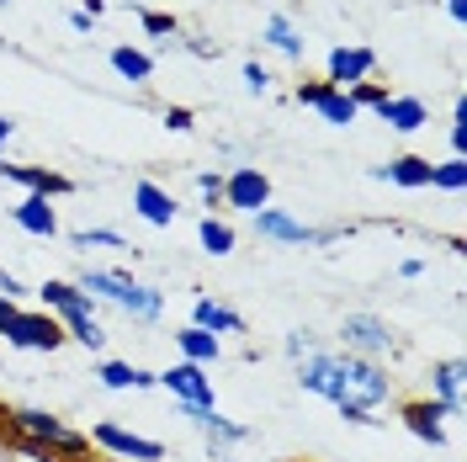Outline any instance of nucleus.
<instances>
[{
    "label": "nucleus",
    "instance_id": "nucleus-1",
    "mask_svg": "<svg viewBox=\"0 0 467 462\" xmlns=\"http://www.w3.org/2000/svg\"><path fill=\"white\" fill-rule=\"evenodd\" d=\"M297 383H303V394L329 399L350 425H378L372 409L393 399L388 367L382 362H367V356H350V351H308L297 362Z\"/></svg>",
    "mask_w": 467,
    "mask_h": 462
},
{
    "label": "nucleus",
    "instance_id": "nucleus-2",
    "mask_svg": "<svg viewBox=\"0 0 467 462\" xmlns=\"http://www.w3.org/2000/svg\"><path fill=\"white\" fill-rule=\"evenodd\" d=\"M5 431L16 436V446L27 452V457H86L90 452V436L75 431L69 420H58V415H48V409H11L5 415Z\"/></svg>",
    "mask_w": 467,
    "mask_h": 462
},
{
    "label": "nucleus",
    "instance_id": "nucleus-3",
    "mask_svg": "<svg viewBox=\"0 0 467 462\" xmlns=\"http://www.w3.org/2000/svg\"><path fill=\"white\" fill-rule=\"evenodd\" d=\"M80 292H90V298H107V303H117L128 319H139V324H154V319L165 314V298L154 288H144V282H133L128 271H80V282H75Z\"/></svg>",
    "mask_w": 467,
    "mask_h": 462
},
{
    "label": "nucleus",
    "instance_id": "nucleus-4",
    "mask_svg": "<svg viewBox=\"0 0 467 462\" xmlns=\"http://www.w3.org/2000/svg\"><path fill=\"white\" fill-rule=\"evenodd\" d=\"M0 335H5V346H16V351H48V356H54V351L69 341V335H64V324H58L48 309H43V314L16 309V314L0 324Z\"/></svg>",
    "mask_w": 467,
    "mask_h": 462
},
{
    "label": "nucleus",
    "instance_id": "nucleus-5",
    "mask_svg": "<svg viewBox=\"0 0 467 462\" xmlns=\"http://www.w3.org/2000/svg\"><path fill=\"white\" fill-rule=\"evenodd\" d=\"M340 341H346L350 356H367V362H382L388 351H399V330L378 314H346L340 324Z\"/></svg>",
    "mask_w": 467,
    "mask_h": 462
},
{
    "label": "nucleus",
    "instance_id": "nucleus-6",
    "mask_svg": "<svg viewBox=\"0 0 467 462\" xmlns=\"http://www.w3.org/2000/svg\"><path fill=\"white\" fill-rule=\"evenodd\" d=\"M223 207H234V213H261V207H271V175L261 165H234L223 175Z\"/></svg>",
    "mask_w": 467,
    "mask_h": 462
},
{
    "label": "nucleus",
    "instance_id": "nucleus-7",
    "mask_svg": "<svg viewBox=\"0 0 467 462\" xmlns=\"http://www.w3.org/2000/svg\"><path fill=\"white\" fill-rule=\"evenodd\" d=\"M372 69H378V54L367 43H335L329 58H324V80L335 90H350L356 80H372Z\"/></svg>",
    "mask_w": 467,
    "mask_h": 462
},
{
    "label": "nucleus",
    "instance_id": "nucleus-8",
    "mask_svg": "<svg viewBox=\"0 0 467 462\" xmlns=\"http://www.w3.org/2000/svg\"><path fill=\"white\" fill-rule=\"evenodd\" d=\"M160 388L171 394L175 404H218L213 377H207V367H197V362H175V367H165V373H160Z\"/></svg>",
    "mask_w": 467,
    "mask_h": 462
},
{
    "label": "nucleus",
    "instance_id": "nucleus-9",
    "mask_svg": "<svg viewBox=\"0 0 467 462\" xmlns=\"http://www.w3.org/2000/svg\"><path fill=\"white\" fill-rule=\"evenodd\" d=\"M37 298H43V309L69 330V324H80V319H96V298L90 292H80L75 282H58V277H48L43 288H37Z\"/></svg>",
    "mask_w": 467,
    "mask_h": 462
},
{
    "label": "nucleus",
    "instance_id": "nucleus-10",
    "mask_svg": "<svg viewBox=\"0 0 467 462\" xmlns=\"http://www.w3.org/2000/svg\"><path fill=\"white\" fill-rule=\"evenodd\" d=\"M90 441H96L101 452H112V457H122V462H160V457H165V446H160V441H149V436L122 431V425H112V420H101V425L90 431Z\"/></svg>",
    "mask_w": 467,
    "mask_h": 462
},
{
    "label": "nucleus",
    "instance_id": "nucleus-11",
    "mask_svg": "<svg viewBox=\"0 0 467 462\" xmlns=\"http://www.w3.org/2000/svg\"><path fill=\"white\" fill-rule=\"evenodd\" d=\"M0 181H16V186H27L32 197H48V203L75 192V181L48 171V165H11V160H0Z\"/></svg>",
    "mask_w": 467,
    "mask_h": 462
},
{
    "label": "nucleus",
    "instance_id": "nucleus-12",
    "mask_svg": "<svg viewBox=\"0 0 467 462\" xmlns=\"http://www.w3.org/2000/svg\"><path fill=\"white\" fill-rule=\"evenodd\" d=\"M399 420L409 425V436H420L425 446H446V409L436 404V399H409V404H399Z\"/></svg>",
    "mask_w": 467,
    "mask_h": 462
},
{
    "label": "nucleus",
    "instance_id": "nucleus-13",
    "mask_svg": "<svg viewBox=\"0 0 467 462\" xmlns=\"http://www.w3.org/2000/svg\"><path fill=\"white\" fill-rule=\"evenodd\" d=\"M133 213H139L144 224H154V229H171L181 207H175V197L160 186V181H149L144 175V181H133Z\"/></svg>",
    "mask_w": 467,
    "mask_h": 462
},
{
    "label": "nucleus",
    "instance_id": "nucleus-14",
    "mask_svg": "<svg viewBox=\"0 0 467 462\" xmlns=\"http://www.w3.org/2000/svg\"><path fill=\"white\" fill-rule=\"evenodd\" d=\"M250 218H255V234H261V239H276V245H314V229L297 224L282 207H261V213H250Z\"/></svg>",
    "mask_w": 467,
    "mask_h": 462
},
{
    "label": "nucleus",
    "instance_id": "nucleus-15",
    "mask_svg": "<svg viewBox=\"0 0 467 462\" xmlns=\"http://www.w3.org/2000/svg\"><path fill=\"white\" fill-rule=\"evenodd\" d=\"M11 224H16V229L22 234H32V239H54L58 234V213H54V203H48V197H22V203L11 207Z\"/></svg>",
    "mask_w": 467,
    "mask_h": 462
},
{
    "label": "nucleus",
    "instance_id": "nucleus-16",
    "mask_svg": "<svg viewBox=\"0 0 467 462\" xmlns=\"http://www.w3.org/2000/svg\"><path fill=\"white\" fill-rule=\"evenodd\" d=\"M462 356H446L436 362V373H431V388H436V404L446 409V420H457L462 415Z\"/></svg>",
    "mask_w": 467,
    "mask_h": 462
},
{
    "label": "nucleus",
    "instance_id": "nucleus-17",
    "mask_svg": "<svg viewBox=\"0 0 467 462\" xmlns=\"http://www.w3.org/2000/svg\"><path fill=\"white\" fill-rule=\"evenodd\" d=\"M175 351H181V362H197V367H218V362H223V341L207 335V330H197V324L175 330Z\"/></svg>",
    "mask_w": 467,
    "mask_h": 462
},
{
    "label": "nucleus",
    "instance_id": "nucleus-18",
    "mask_svg": "<svg viewBox=\"0 0 467 462\" xmlns=\"http://www.w3.org/2000/svg\"><path fill=\"white\" fill-rule=\"evenodd\" d=\"M378 117L393 128V133H420V128L431 122V112H425L420 96H388V101L378 107Z\"/></svg>",
    "mask_w": 467,
    "mask_h": 462
},
{
    "label": "nucleus",
    "instance_id": "nucleus-19",
    "mask_svg": "<svg viewBox=\"0 0 467 462\" xmlns=\"http://www.w3.org/2000/svg\"><path fill=\"white\" fill-rule=\"evenodd\" d=\"M96 377H101V388H112V394H128V388H160V373H149V367H139V362H101Z\"/></svg>",
    "mask_w": 467,
    "mask_h": 462
},
{
    "label": "nucleus",
    "instance_id": "nucleus-20",
    "mask_svg": "<svg viewBox=\"0 0 467 462\" xmlns=\"http://www.w3.org/2000/svg\"><path fill=\"white\" fill-rule=\"evenodd\" d=\"M431 160H420V154H399V160H388V165H378V181H393V186H409V192H420V186H431Z\"/></svg>",
    "mask_w": 467,
    "mask_h": 462
},
{
    "label": "nucleus",
    "instance_id": "nucleus-21",
    "mask_svg": "<svg viewBox=\"0 0 467 462\" xmlns=\"http://www.w3.org/2000/svg\"><path fill=\"white\" fill-rule=\"evenodd\" d=\"M192 324L197 330H207V335H244V319L234 314V309H223L218 298H197V309H192Z\"/></svg>",
    "mask_w": 467,
    "mask_h": 462
},
{
    "label": "nucleus",
    "instance_id": "nucleus-22",
    "mask_svg": "<svg viewBox=\"0 0 467 462\" xmlns=\"http://www.w3.org/2000/svg\"><path fill=\"white\" fill-rule=\"evenodd\" d=\"M261 43H271L276 54H287V58H303V48H308V37H303V32L292 27V16H287V11H271V16H265Z\"/></svg>",
    "mask_w": 467,
    "mask_h": 462
},
{
    "label": "nucleus",
    "instance_id": "nucleus-23",
    "mask_svg": "<svg viewBox=\"0 0 467 462\" xmlns=\"http://www.w3.org/2000/svg\"><path fill=\"white\" fill-rule=\"evenodd\" d=\"M112 69L128 86H149V80H154V58H149L144 48H133V43H117L112 48Z\"/></svg>",
    "mask_w": 467,
    "mask_h": 462
},
{
    "label": "nucleus",
    "instance_id": "nucleus-24",
    "mask_svg": "<svg viewBox=\"0 0 467 462\" xmlns=\"http://www.w3.org/2000/svg\"><path fill=\"white\" fill-rule=\"evenodd\" d=\"M314 112H319L329 128H350V122H356V101H350L346 90L324 86V90H319V101H314Z\"/></svg>",
    "mask_w": 467,
    "mask_h": 462
},
{
    "label": "nucleus",
    "instance_id": "nucleus-25",
    "mask_svg": "<svg viewBox=\"0 0 467 462\" xmlns=\"http://www.w3.org/2000/svg\"><path fill=\"white\" fill-rule=\"evenodd\" d=\"M197 239H202L207 256H234V229L223 224V218H213V213L197 224Z\"/></svg>",
    "mask_w": 467,
    "mask_h": 462
},
{
    "label": "nucleus",
    "instance_id": "nucleus-26",
    "mask_svg": "<svg viewBox=\"0 0 467 462\" xmlns=\"http://www.w3.org/2000/svg\"><path fill=\"white\" fill-rule=\"evenodd\" d=\"M69 245H75V250H122L128 239H122L117 229H75Z\"/></svg>",
    "mask_w": 467,
    "mask_h": 462
},
{
    "label": "nucleus",
    "instance_id": "nucleus-27",
    "mask_svg": "<svg viewBox=\"0 0 467 462\" xmlns=\"http://www.w3.org/2000/svg\"><path fill=\"white\" fill-rule=\"evenodd\" d=\"M431 186H441V192H462L467 186V154H451L446 165H436V171H431Z\"/></svg>",
    "mask_w": 467,
    "mask_h": 462
},
{
    "label": "nucleus",
    "instance_id": "nucleus-28",
    "mask_svg": "<svg viewBox=\"0 0 467 462\" xmlns=\"http://www.w3.org/2000/svg\"><path fill=\"white\" fill-rule=\"evenodd\" d=\"M139 27H144L149 37H165V43H171V32L181 37V22H175L171 11H139Z\"/></svg>",
    "mask_w": 467,
    "mask_h": 462
},
{
    "label": "nucleus",
    "instance_id": "nucleus-29",
    "mask_svg": "<svg viewBox=\"0 0 467 462\" xmlns=\"http://www.w3.org/2000/svg\"><path fill=\"white\" fill-rule=\"evenodd\" d=\"M64 335H69V341H80L86 351H101V346H107V330H101L96 319H80V324H69Z\"/></svg>",
    "mask_w": 467,
    "mask_h": 462
},
{
    "label": "nucleus",
    "instance_id": "nucleus-30",
    "mask_svg": "<svg viewBox=\"0 0 467 462\" xmlns=\"http://www.w3.org/2000/svg\"><path fill=\"white\" fill-rule=\"evenodd\" d=\"M346 96H350V101H356V112H361V107H372V112H378L382 101H388V90H382L378 80H356V86H350Z\"/></svg>",
    "mask_w": 467,
    "mask_h": 462
},
{
    "label": "nucleus",
    "instance_id": "nucleus-31",
    "mask_svg": "<svg viewBox=\"0 0 467 462\" xmlns=\"http://www.w3.org/2000/svg\"><path fill=\"white\" fill-rule=\"evenodd\" d=\"M244 90H255V96H265V90H271V69L250 58V64H244Z\"/></svg>",
    "mask_w": 467,
    "mask_h": 462
},
{
    "label": "nucleus",
    "instance_id": "nucleus-32",
    "mask_svg": "<svg viewBox=\"0 0 467 462\" xmlns=\"http://www.w3.org/2000/svg\"><path fill=\"white\" fill-rule=\"evenodd\" d=\"M165 128H171V133H192V128H197V112H192V107H165Z\"/></svg>",
    "mask_w": 467,
    "mask_h": 462
},
{
    "label": "nucleus",
    "instance_id": "nucleus-33",
    "mask_svg": "<svg viewBox=\"0 0 467 462\" xmlns=\"http://www.w3.org/2000/svg\"><path fill=\"white\" fill-rule=\"evenodd\" d=\"M197 186H202V197H207V207H218V203H223V175H213V171H202V175H197Z\"/></svg>",
    "mask_w": 467,
    "mask_h": 462
},
{
    "label": "nucleus",
    "instance_id": "nucleus-34",
    "mask_svg": "<svg viewBox=\"0 0 467 462\" xmlns=\"http://www.w3.org/2000/svg\"><path fill=\"white\" fill-rule=\"evenodd\" d=\"M308 351H314V335H308V330H292V335H287V356H297V362H303Z\"/></svg>",
    "mask_w": 467,
    "mask_h": 462
},
{
    "label": "nucleus",
    "instance_id": "nucleus-35",
    "mask_svg": "<svg viewBox=\"0 0 467 462\" xmlns=\"http://www.w3.org/2000/svg\"><path fill=\"white\" fill-rule=\"evenodd\" d=\"M22 282H16V277H11V271H5V266H0V298H11V303H16V298H22Z\"/></svg>",
    "mask_w": 467,
    "mask_h": 462
},
{
    "label": "nucleus",
    "instance_id": "nucleus-36",
    "mask_svg": "<svg viewBox=\"0 0 467 462\" xmlns=\"http://www.w3.org/2000/svg\"><path fill=\"white\" fill-rule=\"evenodd\" d=\"M11 133H16V122H11V117H0V160H5V144H11Z\"/></svg>",
    "mask_w": 467,
    "mask_h": 462
},
{
    "label": "nucleus",
    "instance_id": "nucleus-37",
    "mask_svg": "<svg viewBox=\"0 0 467 462\" xmlns=\"http://www.w3.org/2000/svg\"><path fill=\"white\" fill-rule=\"evenodd\" d=\"M420 271H425V260H404V266H399V277H404V282H414Z\"/></svg>",
    "mask_w": 467,
    "mask_h": 462
},
{
    "label": "nucleus",
    "instance_id": "nucleus-38",
    "mask_svg": "<svg viewBox=\"0 0 467 462\" xmlns=\"http://www.w3.org/2000/svg\"><path fill=\"white\" fill-rule=\"evenodd\" d=\"M446 16L451 22H467V0H446Z\"/></svg>",
    "mask_w": 467,
    "mask_h": 462
},
{
    "label": "nucleus",
    "instance_id": "nucleus-39",
    "mask_svg": "<svg viewBox=\"0 0 467 462\" xmlns=\"http://www.w3.org/2000/svg\"><path fill=\"white\" fill-rule=\"evenodd\" d=\"M11 314H16V303H11V298H0V324H5Z\"/></svg>",
    "mask_w": 467,
    "mask_h": 462
},
{
    "label": "nucleus",
    "instance_id": "nucleus-40",
    "mask_svg": "<svg viewBox=\"0 0 467 462\" xmlns=\"http://www.w3.org/2000/svg\"><path fill=\"white\" fill-rule=\"evenodd\" d=\"M5 415H11V409H0V436H5Z\"/></svg>",
    "mask_w": 467,
    "mask_h": 462
},
{
    "label": "nucleus",
    "instance_id": "nucleus-41",
    "mask_svg": "<svg viewBox=\"0 0 467 462\" xmlns=\"http://www.w3.org/2000/svg\"><path fill=\"white\" fill-rule=\"evenodd\" d=\"M282 462H308V457H282Z\"/></svg>",
    "mask_w": 467,
    "mask_h": 462
},
{
    "label": "nucleus",
    "instance_id": "nucleus-42",
    "mask_svg": "<svg viewBox=\"0 0 467 462\" xmlns=\"http://www.w3.org/2000/svg\"><path fill=\"white\" fill-rule=\"evenodd\" d=\"M0 5H11V0H0Z\"/></svg>",
    "mask_w": 467,
    "mask_h": 462
}]
</instances>
